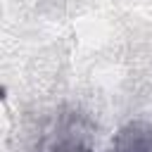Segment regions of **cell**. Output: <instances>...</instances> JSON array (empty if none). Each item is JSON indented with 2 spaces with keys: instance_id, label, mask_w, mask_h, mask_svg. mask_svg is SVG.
Returning <instances> with one entry per match:
<instances>
[{
  "instance_id": "obj_1",
  "label": "cell",
  "mask_w": 152,
  "mask_h": 152,
  "mask_svg": "<svg viewBox=\"0 0 152 152\" xmlns=\"http://www.w3.org/2000/svg\"><path fill=\"white\" fill-rule=\"evenodd\" d=\"M109 152H152V124L140 119L128 121L114 135Z\"/></svg>"
},
{
  "instance_id": "obj_2",
  "label": "cell",
  "mask_w": 152,
  "mask_h": 152,
  "mask_svg": "<svg viewBox=\"0 0 152 152\" xmlns=\"http://www.w3.org/2000/svg\"><path fill=\"white\" fill-rule=\"evenodd\" d=\"M78 152H90V150H78Z\"/></svg>"
}]
</instances>
